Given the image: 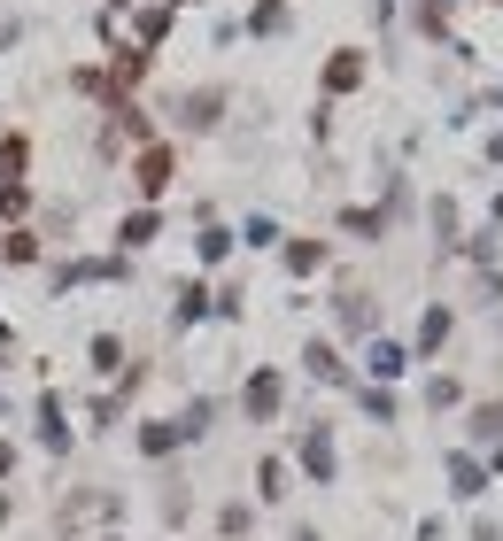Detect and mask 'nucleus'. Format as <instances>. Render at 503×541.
<instances>
[{
	"label": "nucleus",
	"instance_id": "f257e3e1",
	"mask_svg": "<svg viewBox=\"0 0 503 541\" xmlns=\"http://www.w3.org/2000/svg\"><path fill=\"white\" fill-rule=\"evenodd\" d=\"M171 186V147H148L140 155V194H163Z\"/></svg>",
	"mask_w": 503,
	"mask_h": 541
},
{
	"label": "nucleus",
	"instance_id": "f03ea898",
	"mask_svg": "<svg viewBox=\"0 0 503 541\" xmlns=\"http://www.w3.org/2000/svg\"><path fill=\"white\" fill-rule=\"evenodd\" d=\"M271 410H279V379L256 371V379H248V418H271Z\"/></svg>",
	"mask_w": 503,
	"mask_h": 541
},
{
	"label": "nucleus",
	"instance_id": "7ed1b4c3",
	"mask_svg": "<svg viewBox=\"0 0 503 541\" xmlns=\"http://www.w3.org/2000/svg\"><path fill=\"white\" fill-rule=\"evenodd\" d=\"M449 480H457V495H480V487H488V472H480L473 456H449Z\"/></svg>",
	"mask_w": 503,
	"mask_h": 541
},
{
	"label": "nucleus",
	"instance_id": "20e7f679",
	"mask_svg": "<svg viewBox=\"0 0 503 541\" xmlns=\"http://www.w3.org/2000/svg\"><path fill=\"white\" fill-rule=\"evenodd\" d=\"M356 78H364V62L356 55H341V62H326V93H349Z\"/></svg>",
	"mask_w": 503,
	"mask_h": 541
},
{
	"label": "nucleus",
	"instance_id": "39448f33",
	"mask_svg": "<svg viewBox=\"0 0 503 541\" xmlns=\"http://www.w3.org/2000/svg\"><path fill=\"white\" fill-rule=\"evenodd\" d=\"M155 240V209H140V217H124V248H148Z\"/></svg>",
	"mask_w": 503,
	"mask_h": 541
},
{
	"label": "nucleus",
	"instance_id": "423d86ee",
	"mask_svg": "<svg viewBox=\"0 0 503 541\" xmlns=\"http://www.w3.org/2000/svg\"><path fill=\"white\" fill-rule=\"evenodd\" d=\"M302 456H310V472H318V480L333 472V441H326V433H310V449H302Z\"/></svg>",
	"mask_w": 503,
	"mask_h": 541
},
{
	"label": "nucleus",
	"instance_id": "0eeeda50",
	"mask_svg": "<svg viewBox=\"0 0 503 541\" xmlns=\"http://www.w3.org/2000/svg\"><path fill=\"white\" fill-rule=\"evenodd\" d=\"M442 333H449V310H426V325H418V348H442Z\"/></svg>",
	"mask_w": 503,
	"mask_h": 541
},
{
	"label": "nucleus",
	"instance_id": "6e6552de",
	"mask_svg": "<svg viewBox=\"0 0 503 541\" xmlns=\"http://www.w3.org/2000/svg\"><path fill=\"white\" fill-rule=\"evenodd\" d=\"M372 371H380V379H395V371H403V348L380 341V348H372Z\"/></svg>",
	"mask_w": 503,
	"mask_h": 541
},
{
	"label": "nucleus",
	"instance_id": "1a4fd4ad",
	"mask_svg": "<svg viewBox=\"0 0 503 541\" xmlns=\"http://www.w3.org/2000/svg\"><path fill=\"white\" fill-rule=\"evenodd\" d=\"M24 155H31L24 140H0V178H16V171H24Z\"/></svg>",
	"mask_w": 503,
	"mask_h": 541
},
{
	"label": "nucleus",
	"instance_id": "9d476101",
	"mask_svg": "<svg viewBox=\"0 0 503 541\" xmlns=\"http://www.w3.org/2000/svg\"><path fill=\"white\" fill-rule=\"evenodd\" d=\"M256 480H264V495H287V464H279V456H264V472H256Z\"/></svg>",
	"mask_w": 503,
	"mask_h": 541
},
{
	"label": "nucleus",
	"instance_id": "9b49d317",
	"mask_svg": "<svg viewBox=\"0 0 503 541\" xmlns=\"http://www.w3.org/2000/svg\"><path fill=\"white\" fill-rule=\"evenodd\" d=\"M310 371H318V379H341V356H333V348L318 341V348H310Z\"/></svg>",
	"mask_w": 503,
	"mask_h": 541
}]
</instances>
